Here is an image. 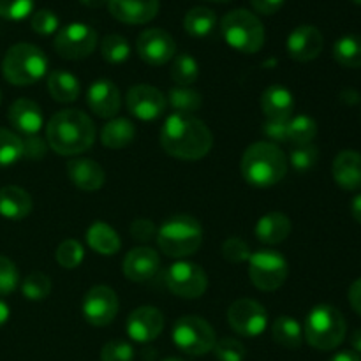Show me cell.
<instances>
[{
  "mask_svg": "<svg viewBox=\"0 0 361 361\" xmlns=\"http://www.w3.org/2000/svg\"><path fill=\"white\" fill-rule=\"evenodd\" d=\"M161 145L171 157L200 161L214 147V136L196 116L173 113L161 129Z\"/></svg>",
  "mask_w": 361,
  "mask_h": 361,
  "instance_id": "obj_1",
  "label": "cell"
},
{
  "mask_svg": "<svg viewBox=\"0 0 361 361\" xmlns=\"http://www.w3.org/2000/svg\"><path fill=\"white\" fill-rule=\"evenodd\" d=\"M46 141L59 155L83 154L94 145L95 126L80 109H63L46 126Z\"/></svg>",
  "mask_w": 361,
  "mask_h": 361,
  "instance_id": "obj_2",
  "label": "cell"
},
{
  "mask_svg": "<svg viewBox=\"0 0 361 361\" xmlns=\"http://www.w3.org/2000/svg\"><path fill=\"white\" fill-rule=\"evenodd\" d=\"M242 175L254 187H271L281 182L288 173L286 154L270 141L250 145L242 157Z\"/></svg>",
  "mask_w": 361,
  "mask_h": 361,
  "instance_id": "obj_3",
  "label": "cell"
},
{
  "mask_svg": "<svg viewBox=\"0 0 361 361\" xmlns=\"http://www.w3.org/2000/svg\"><path fill=\"white\" fill-rule=\"evenodd\" d=\"M157 243L168 257H187L203 243V228L190 215H175L161 226Z\"/></svg>",
  "mask_w": 361,
  "mask_h": 361,
  "instance_id": "obj_4",
  "label": "cell"
},
{
  "mask_svg": "<svg viewBox=\"0 0 361 361\" xmlns=\"http://www.w3.org/2000/svg\"><path fill=\"white\" fill-rule=\"evenodd\" d=\"M48 71V59L37 46L20 42L9 48L2 63V73L9 83L27 87L41 80Z\"/></svg>",
  "mask_w": 361,
  "mask_h": 361,
  "instance_id": "obj_5",
  "label": "cell"
},
{
  "mask_svg": "<svg viewBox=\"0 0 361 361\" xmlns=\"http://www.w3.org/2000/svg\"><path fill=\"white\" fill-rule=\"evenodd\" d=\"M345 331L344 316L335 307L317 305L307 316L303 337L314 349L331 351L344 342Z\"/></svg>",
  "mask_w": 361,
  "mask_h": 361,
  "instance_id": "obj_6",
  "label": "cell"
},
{
  "mask_svg": "<svg viewBox=\"0 0 361 361\" xmlns=\"http://www.w3.org/2000/svg\"><path fill=\"white\" fill-rule=\"evenodd\" d=\"M224 41L245 55L257 53L264 44V27L259 18L247 9L229 11L221 23Z\"/></svg>",
  "mask_w": 361,
  "mask_h": 361,
  "instance_id": "obj_7",
  "label": "cell"
},
{
  "mask_svg": "<svg viewBox=\"0 0 361 361\" xmlns=\"http://www.w3.org/2000/svg\"><path fill=\"white\" fill-rule=\"evenodd\" d=\"M173 342L185 355L203 356L214 351L217 337L212 324L203 317L183 316L173 326Z\"/></svg>",
  "mask_w": 361,
  "mask_h": 361,
  "instance_id": "obj_8",
  "label": "cell"
},
{
  "mask_svg": "<svg viewBox=\"0 0 361 361\" xmlns=\"http://www.w3.org/2000/svg\"><path fill=\"white\" fill-rule=\"evenodd\" d=\"M289 268L284 256L275 250L264 249L252 252L249 257L250 282L261 291H277L288 279Z\"/></svg>",
  "mask_w": 361,
  "mask_h": 361,
  "instance_id": "obj_9",
  "label": "cell"
},
{
  "mask_svg": "<svg viewBox=\"0 0 361 361\" xmlns=\"http://www.w3.org/2000/svg\"><path fill=\"white\" fill-rule=\"evenodd\" d=\"M164 279L169 291L185 300L201 298L208 289V277L203 268L189 261L173 263L166 270Z\"/></svg>",
  "mask_w": 361,
  "mask_h": 361,
  "instance_id": "obj_10",
  "label": "cell"
},
{
  "mask_svg": "<svg viewBox=\"0 0 361 361\" xmlns=\"http://www.w3.org/2000/svg\"><path fill=\"white\" fill-rule=\"evenodd\" d=\"M55 51L62 59L81 60L97 46V32L87 23H69L55 35Z\"/></svg>",
  "mask_w": 361,
  "mask_h": 361,
  "instance_id": "obj_11",
  "label": "cell"
},
{
  "mask_svg": "<svg viewBox=\"0 0 361 361\" xmlns=\"http://www.w3.org/2000/svg\"><path fill=\"white\" fill-rule=\"evenodd\" d=\"M228 323L242 337H259L268 324V314L259 302L250 298L236 300L228 309Z\"/></svg>",
  "mask_w": 361,
  "mask_h": 361,
  "instance_id": "obj_12",
  "label": "cell"
},
{
  "mask_svg": "<svg viewBox=\"0 0 361 361\" xmlns=\"http://www.w3.org/2000/svg\"><path fill=\"white\" fill-rule=\"evenodd\" d=\"M81 312L92 326H108L118 314V296L108 286H95L85 295Z\"/></svg>",
  "mask_w": 361,
  "mask_h": 361,
  "instance_id": "obj_13",
  "label": "cell"
},
{
  "mask_svg": "<svg viewBox=\"0 0 361 361\" xmlns=\"http://www.w3.org/2000/svg\"><path fill=\"white\" fill-rule=\"evenodd\" d=\"M136 48L140 59L148 66H164L176 55L175 39L162 28H148V30L141 32Z\"/></svg>",
  "mask_w": 361,
  "mask_h": 361,
  "instance_id": "obj_14",
  "label": "cell"
},
{
  "mask_svg": "<svg viewBox=\"0 0 361 361\" xmlns=\"http://www.w3.org/2000/svg\"><path fill=\"white\" fill-rule=\"evenodd\" d=\"M127 109L136 118L150 122L162 116L166 109V97L159 88L152 85H136L127 92Z\"/></svg>",
  "mask_w": 361,
  "mask_h": 361,
  "instance_id": "obj_15",
  "label": "cell"
},
{
  "mask_svg": "<svg viewBox=\"0 0 361 361\" xmlns=\"http://www.w3.org/2000/svg\"><path fill=\"white\" fill-rule=\"evenodd\" d=\"M126 330L127 335L134 342L147 344V342L155 341L162 334V330H164V316L155 307H140L127 317Z\"/></svg>",
  "mask_w": 361,
  "mask_h": 361,
  "instance_id": "obj_16",
  "label": "cell"
},
{
  "mask_svg": "<svg viewBox=\"0 0 361 361\" xmlns=\"http://www.w3.org/2000/svg\"><path fill=\"white\" fill-rule=\"evenodd\" d=\"M323 44L324 39L319 28L312 25H300L289 34L286 48L289 56L296 62H310L321 55Z\"/></svg>",
  "mask_w": 361,
  "mask_h": 361,
  "instance_id": "obj_17",
  "label": "cell"
},
{
  "mask_svg": "<svg viewBox=\"0 0 361 361\" xmlns=\"http://www.w3.org/2000/svg\"><path fill=\"white\" fill-rule=\"evenodd\" d=\"M88 108L101 118H113L120 111L122 95L116 85L109 80L94 81L87 94Z\"/></svg>",
  "mask_w": 361,
  "mask_h": 361,
  "instance_id": "obj_18",
  "label": "cell"
},
{
  "mask_svg": "<svg viewBox=\"0 0 361 361\" xmlns=\"http://www.w3.org/2000/svg\"><path fill=\"white\" fill-rule=\"evenodd\" d=\"M109 13L127 25H145L159 13V0H109Z\"/></svg>",
  "mask_w": 361,
  "mask_h": 361,
  "instance_id": "obj_19",
  "label": "cell"
},
{
  "mask_svg": "<svg viewBox=\"0 0 361 361\" xmlns=\"http://www.w3.org/2000/svg\"><path fill=\"white\" fill-rule=\"evenodd\" d=\"M161 267L157 252L150 247H136L127 256L123 257L122 270L129 281L133 282H147L157 274Z\"/></svg>",
  "mask_w": 361,
  "mask_h": 361,
  "instance_id": "obj_20",
  "label": "cell"
},
{
  "mask_svg": "<svg viewBox=\"0 0 361 361\" xmlns=\"http://www.w3.org/2000/svg\"><path fill=\"white\" fill-rule=\"evenodd\" d=\"M261 109L267 120L288 122L295 111V97L282 85H271L261 95Z\"/></svg>",
  "mask_w": 361,
  "mask_h": 361,
  "instance_id": "obj_21",
  "label": "cell"
},
{
  "mask_svg": "<svg viewBox=\"0 0 361 361\" xmlns=\"http://www.w3.org/2000/svg\"><path fill=\"white\" fill-rule=\"evenodd\" d=\"M67 176L78 189L94 192L104 185L106 173L101 164L90 159H74L67 164Z\"/></svg>",
  "mask_w": 361,
  "mask_h": 361,
  "instance_id": "obj_22",
  "label": "cell"
},
{
  "mask_svg": "<svg viewBox=\"0 0 361 361\" xmlns=\"http://www.w3.org/2000/svg\"><path fill=\"white\" fill-rule=\"evenodd\" d=\"M11 126L16 130L23 133L25 136H34L42 127V111L37 102L30 99H18L11 104L7 113Z\"/></svg>",
  "mask_w": 361,
  "mask_h": 361,
  "instance_id": "obj_23",
  "label": "cell"
},
{
  "mask_svg": "<svg viewBox=\"0 0 361 361\" xmlns=\"http://www.w3.org/2000/svg\"><path fill=\"white\" fill-rule=\"evenodd\" d=\"M334 178L338 187L345 190L361 189V154L355 150H344L334 161Z\"/></svg>",
  "mask_w": 361,
  "mask_h": 361,
  "instance_id": "obj_24",
  "label": "cell"
},
{
  "mask_svg": "<svg viewBox=\"0 0 361 361\" xmlns=\"http://www.w3.org/2000/svg\"><path fill=\"white\" fill-rule=\"evenodd\" d=\"M32 212V197L25 189L7 185L0 189V215L11 221H21Z\"/></svg>",
  "mask_w": 361,
  "mask_h": 361,
  "instance_id": "obj_25",
  "label": "cell"
},
{
  "mask_svg": "<svg viewBox=\"0 0 361 361\" xmlns=\"http://www.w3.org/2000/svg\"><path fill=\"white\" fill-rule=\"evenodd\" d=\"M291 233V221L288 215L281 212H270L263 215L256 224V236L259 242L267 245H277L282 243Z\"/></svg>",
  "mask_w": 361,
  "mask_h": 361,
  "instance_id": "obj_26",
  "label": "cell"
},
{
  "mask_svg": "<svg viewBox=\"0 0 361 361\" xmlns=\"http://www.w3.org/2000/svg\"><path fill=\"white\" fill-rule=\"evenodd\" d=\"M87 242L90 249L102 256H113L120 250V236L115 229L102 221H95L87 231Z\"/></svg>",
  "mask_w": 361,
  "mask_h": 361,
  "instance_id": "obj_27",
  "label": "cell"
},
{
  "mask_svg": "<svg viewBox=\"0 0 361 361\" xmlns=\"http://www.w3.org/2000/svg\"><path fill=\"white\" fill-rule=\"evenodd\" d=\"M136 137V127L130 120L127 118H113L102 127L101 130V141L106 148H118L129 147Z\"/></svg>",
  "mask_w": 361,
  "mask_h": 361,
  "instance_id": "obj_28",
  "label": "cell"
},
{
  "mask_svg": "<svg viewBox=\"0 0 361 361\" xmlns=\"http://www.w3.org/2000/svg\"><path fill=\"white\" fill-rule=\"evenodd\" d=\"M48 90L59 102H74L80 97V81L67 71H53L48 76Z\"/></svg>",
  "mask_w": 361,
  "mask_h": 361,
  "instance_id": "obj_29",
  "label": "cell"
},
{
  "mask_svg": "<svg viewBox=\"0 0 361 361\" xmlns=\"http://www.w3.org/2000/svg\"><path fill=\"white\" fill-rule=\"evenodd\" d=\"M217 25V14L208 7H194L183 18V28L192 37H207Z\"/></svg>",
  "mask_w": 361,
  "mask_h": 361,
  "instance_id": "obj_30",
  "label": "cell"
},
{
  "mask_svg": "<svg viewBox=\"0 0 361 361\" xmlns=\"http://www.w3.org/2000/svg\"><path fill=\"white\" fill-rule=\"evenodd\" d=\"M271 335H274V341L286 349H298L303 342L302 326L298 321L288 316L275 319L274 326H271Z\"/></svg>",
  "mask_w": 361,
  "mask_h": 361,
  "instance_id": "obj_31",
  "label": "cell"
},
{
  "mask_svg": "<svg viewBox=\"0 0 361 361\" xmlns=\"http://www.w3.org/2000/svg\"><path fill=\"white\" fill-rule=\"evenodd\" d=\"M334 59L348 69L361 67V35L349 34L338 39L334 44Z\"/></svg>",
  "mask_w": 361,
  "mask_h": 361,
  "instance_id": "obj_32",
  "label": "cell"
},
{
  "mask_svg": "<svg viewBox=\"0 0 361 361\" xmlns=\"http://www.w3.org/2000/svg\"><path fill=\"white\" fill-rule=\"evenodd\" d=\"M169 104L178 115H192L203 104V97L197 90L189 87H176L169 92Z\"/></svg>",
  "mask_w": 361,
  "mask_h": 361,
  "instance_id": "obj_33",
  "label": "cell"
},
{
  "mask_svg": "<svg viewBox=\"0 0 361 361\" xmlns=\"http://www.w3.org/2000/svg\"><path fill=\"white\" fill-rule=\"evenodd\" d=\"M197 76H200V67H197L196 59H192L189 53H182L173 59L171 80L178 87H189V85L196 83Z\"/></svg>",
  "mask_w": 361,
  "mask_h": 361,
  "instance_id": "obj_34",
  "label": "cell"
},
{
  "mask_svg": "<svg viewBox=\"0 0 361 361\" xmlns=\"http://www.w3.org/2000/svg\"><path fill=\"white\" fill-rule=\"evenodd\" d=\"M317 123L316 120L307 115L295 116L288 122V141L293 145H307L316 137Z\"/></svg>",
  "mask_w": 361,
  "mask_h": 361,
  "instance_id": "obj_35",
  "label": "cell"
},
{
  "mask_svg": "<svg viewBox=\"0 0 361 361\" xmlns=\"http://www.w3.org/2000/svg\"><path fill=\"white\" fill-rule=\"evenodd\" d=\"M23 157V140L18 134L0 127V168L13 166Z\"/></svg>",
  "mask_w": 361,
  "mask_h": 361,
  "instance_id": "obj_36",
  "label": "cell"
},
{
  "mask_svg": "<svg viewBox=\"0 0 361 361\" xmlns=\"http://www.w3.org/2000/svg\"><path fill=\"white\" fill-rule=\"evenodd\" d=\"M102 59L109 63H122L129 59L130 46L126 37L116 34H109L101 42Z\"/></svg>",
  "mask_w": 361,
  "mask_h": 361,
  "instance_id": "obj_37",
  "label": "cell"
},
{
  "mask_svg": "<svg viewBox=\"0 0 361 361\" xmlns=\"http://www.w3.org/2000/svg\"><path fill=\"white\" fill-rule=\"evenodd\" d=\"M51 279L46 274H42V271H34V274L25 277V281L21 282V293H23V296L28 300H34V302L48 298L49 293H51Z\"/></svg>",
  "mask_w": 361,
  "mask_h": 361,
  "instance_id": "obj_38",
  "label": "cell"
},
{
  "mask_svg": "<svg viewBox=\"0 0 361 361\" xmlns=\"http://www.w3.org/2000/svg\"><path fill=\"white\" fill-rule=\"evenodd\" d=\"M319 161V150L317 147H314L312 143L307 145H298L296 148H293L291 154H289V162H291L293 168L300 173L310 171L314 166Z\"/></svg>",
  "mask_w": 361,
  "mask_h": 361,
  "instance_id": "obj_39",
  "label": "cell"
},
{
  "mask_svg": "<svg viewBox=\"0 0 361 361\" xmlns=\"http://www.w3.org/2000/svg\"><path fill=\"white\" fill-rule=\"evenodd\" d=\"M85 250L81 247V243L78 240H63L62 243L56 249V261L62 268H67V270H73V268H78L83 261Z\"/></svg>",
  "mask_w": 361,
  "mask_h": 361,
  "instance_id": "obj_40",
  "label": "cell"
},
{
  "mask_svg": "<svg viewBox=\"0 0 361 361\" xmlns=\"http://www.w3.org/2000/svg\"><path fill=\"white\" fill-rule=\"evenodd\" d=\"M215 358L219 361H243L247 356L245 345L236 338H222L214 345Z\"/></svg>",
  "mask_w": 361,
  "mask_h": 361,
  "instance_id": "obj_41",
  "label": "cell"
},
{
  "mask_svg": "<svg viewBox=\"0 0 361 361\" xmlns=\"http://www.w3.org/2000/svg\"><path fill=\"white\" fill-rule=\"evenodd\" d=\"M34 0H0V18L11 21H21L30 16Z\"/></svg>",
  "mask_w": 361,
  "mask_h": 361,
  "instance_id": "obj_42",
  "label": "cell"
},
{
  "mask_svg": "<svg viewBox=\"0 0 361 361\" xmlns=\"http://www.w3.org/2000/svg\"><path fill=\"white\" fill-rule=\"evenodd\" d=\"M222 256L228 263H245L250 257V247L247 245L245 240L238 238V236H231V238L222 243Z\"/></svg>",
  "mask_w": 361,
  "mask_h": 361,
  "instance_id": "obj_43",
  "label": "cell"
},
{
  "mask_svg": "<svg viewBox=\"0 0 361 361\" xmlns=\"http://www.w3.org/2000/svg\"><path fill=\"white\" fill-rule=\"evenodd\" d=\"M20 284V274L18 268L9 257L0 256V296H7L16 291Z\"/></svg>",
  "mask_w": 361,
  "mask_h": 361,
  "instance_id": "obj_44",
  "label": "cell"
},
{
  "mask_svg": "<svg viewBox=\"0 0 361 361\" xmlns=\"http://www.w3.org/2000/svg\"><path fill=\"white\" fill-rule=\"evenodd\" d=\"M32 30L39 35H51L59 28V16L49 9H39L32 14Z\"/></svg>",
  "mask_w": 361,
  "mask_h": 361,
  "instance_id": "obj_45",
  "label": "cell"
},
{
  "mask_svg": "<svg viewBox=\"0 0 361 361\" xmlns=\"http://www.w3.org/2000/svg\"><path fill=\"white\" fill-rule=\"evenodd\" d=\"M134 349L126 341H111L104 344L101 351V361H133Z\"/></svg>",
  "mask_w": 361,
  "mask_h": 361,
  "instance_id": "obj_46",
  "label": "cell"
},
{
  "mask_svg": "<svg viewBox=\"0 0 361 361\" xmlns=\"http://www.w3.org/2000/svg\"><path fill=\"white\" fill-rule=\"evenodd\" d=\"M157 231L159 229L155 228L154 222L148 221V219H137L130 224V235L140 242H150L152 238L157 236Z\"/></svg>",
  "mask_w": 361,
  "mask_h": 361,
  "instance_id": "obj_47",
  "label": "cell"
},
{
  "mask_svg": "<svg viewBox=\"0 0 361 361\" xmlns=\"http://www.w3.org/2000/svg\"><path fill=\"white\" fill-rule=\"evenodd\" d=\"M289 122V120H288ZM288 122H277V120H267L263 123V133L268 140L275 143H284L288 141Z\"/></svg>",
  "mask_w": 361,
  "mask_h": 361,
  "instance_id": "obj_48",
  "label": "cell"
},
{
  "mask_svg": "<svg viewBox=\"0 0 361 361\" xmlns=\"http://www.w3.org/2000/svg\"><path fill=\"white\" fill-rule=\"evenodd\" d=\"M48 145L39 136H25L23 140V157L27 159H42L44 157Z\"/></svg>",
  "mask_w": 361,
  "mask_h": 361,
  "instance_id": "obj_49",
  "label": "cell"
},
{
  "mask_svg": "<svg viewBox=\"0 0 361 361\" xmlns=\"http://www.w3.org/2000/svg\"><path fill=\"white\" fill-rule=\"evenodd\" d=\"M286 0H250L254 11H257L259 14H264V16H271V14L279 13L284 6Z\"/></svg>",
  "mask_w": 361,
  "mask_h": 361,
  "instance_id": "obj_50",
  "label": "cell"
},
{
  "mask_svg": "<svg viewBox=\"0 0 361 361\" xmlns=\"http://www.w3.org/2000/svg\"><path fill=\"white\" fill-rule=\"evenodd\" d=\"M349 303H351L353 310H355L358 316H361V279L353 282V286L349 288Z\"/></svg>",
  "mask_w": 361,
  "mask_h": 361,
  "instance_id": "obj_51",
  "label": "cell"
},
{
  "mask_svg": "<svg viewBox=\"0 0 361 361\" xmlns=\"http://www.w3.org/2000/svg\"><path fill=\"white\" fill-rule=\"evenodd\" d=\"M330 361H361V358L355 351H341L335 356H331Z\"/></svg>",
  "mask_w": 361,
  "mask_h": 361,
  "instance_id": "obj_52",
  "label": "cell"
},
{
  "mask_svg": "<svg viewBox=\"0 0 361 361\" xmlns=\"http://www.w3.org/2000/svg\"><path fill=\"white\" fill-rule=\"evenodd\" d=\"M351 214H353V217H355V221L360 222V224H361V194H358V196L353 197V201H351Z\"/></svg>",
  "mask_w": 361,
  "mask_h": 361,
  "instance_id": "obj_53",
  "label": "cell"
},
{
  "mask_svg": "<svg viewBox=\"0 0 361 361\" xmlns=\"http://www.w3.org/2000/svg\"><path fill=\"white\" fill-rule=\"evenodd\" d=\"M341 97H342V101L348 102V104H356V102L360 101L358 92H355V90H344L341 94Z\"/></svg>",
  "mask_w": 361,
  "mask_h": 361,
  "instance_id": "obj_54",
  "label": "cell"
},
{
  "mask_svg": "<svg viewBox=\"0 0 361 361\" xmlns=\"http://www.w3.org/2000/svg\"><path fill=\"white\" fill-rule=\"evenodd\" d=\"M351 345L356 351V355H361V328L351 335Z\"/></svg>",
  "mask_w": 361,
  "mask_h": 361,
  "instance_id": "obj_55",
  "label": "cell"
},
{
  "mask_svg": "<svg viewBox=\"0 0 361 361\" xmlns=\"http://www.w3.org/2000/svg\"><path fill=\"white\" fill-rule=\"evenodd\" d=\"M7 319H9V307L0 300V328L7 323Z\"/></svg>",
  "mask_w": 361,
  "mask_h": 361,
  "instance_id": "obj_56",
  "label": "cell"
},
{
  "mask_svg": "<svg viewBox=\"0 0 361 361\" xmlns=\"http://www.w3.org/2000/svg\"><path fill=\"white\" fill-rule=\"evenodd\" d=\"M80 2L83 4V6L92 7V9H99V7L102 6H108L109 0H80Z\"/></svg>",
  "mask_w": 361,
  "mask_h": 361,
  "instance_id": "obj_57",
  "label": "cell"
},
{
  "mask_svg": "<svg viewBox=\"0 0 361 361\" xmlns=\"http://www.w3.org/2000/svg\"><path fill=\"white\" fill-rule=\"evenodd\" d=\"M162 361H183V360L175 358V356H169V358H166V360H162Z\"/></svg>",
  "mask_w": 361,
  "mask_h": 361,
  "instance_id": "obj_58",
  "label": "cell"
},
{
  "mask_svg": "<svg viewBox=\"0 0 361 361\" xmlns=\"http://www.w3.org/2000/svg\"><path fill=\"white\" fill-rule=\"evenodd\" d=\"M210 2H229V0H210Z\"/></svg>",
  "mask_w": 361,
  "mask_h": 361,
  "instance_id": "obj_59",
  "label": "cell"
},
{
  "mask_svg": "<svg viewBox=\"0 0 361 361\" xmlns=\"http://www.w3.org/2000/svg\"><path fill=\"white\" fill-rule=\"evenodd\" d=\"M351 2H355V4H358V6H361V0H351Z\"/></svg>",
  "mask_w": 361,
  "mask_h": 361,
  "instance_id": "obj_60",
  "label": "cell"
},
{
  "mask_svg": "<svg viewBox=\"0 0 361 361\" xmlns=\"http://www.w3.org/2000/svg\"><path fill=\"white\" fill-rule=\"evenodd\" d=\"M0 101H2V94H0Z\"/></svg>",
  "mask_w": 361,
  "mask_h": 361,
  "instance_id": "obj_61",
  "label": "cell"
}]
</instances>
